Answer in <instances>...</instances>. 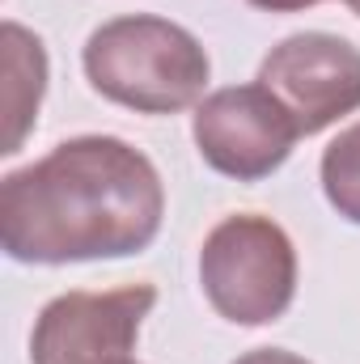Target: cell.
<instances>
[{
  "mask_svg": "<svg viewBox=\"0 0 360 364\" xmlns=\"http://www.w3.org/2000/svg\"><path fill=\"white\" fill-rule=\"evenodd\" d=\"M166 216L157 166L119 136H73L0 182V246L17 263H97L153 246Z\"/></svg>",
  "mask_w": 360,
  "mask_h": 364,
  "instance_id": "cell-1",
  "label": "cell"
},
{
  "mask_svg": "<svg viewBox=\"0 0 360 364\" xmlns=\"http://www.w3.org/2000/svg\"><path fill=\"white\" fill-rule=\"evenodd\" d=\"M81 64L106 102L136 114H179L203 97L212 77L203 43L179 21L149 13L97 26L85 38Z\"/></svg>",
  "mask_w": 360,
  "mask_h": 364,
  "instance_id": "cell-2",
  "label": "cell"
},
{
  "mask_svg": "<svg viewBox=\"0 0 360 364\" xmlns=\"http://www.w3.org/2000/svg\"><path fill=\"white\" fill-rule=\"evenodd\" d=\"M199 284L225 322L268 326L297 296L292 237L259 212L225 216L199 246Z\"/></svg>",
  "mask_w": 360,
  "mask_h": 364,
  "instance_id": "cell-3",
  "label": "cell"
},
{
  "mask_svg": "<svg viewBox=\"0 0 360 364\" xmlns=\"http://www.w3.org/2000/svg\"><path fill=\"white\" fill-rule=\"evenodd\" d=\"M157 305L153 284L110 292H64L43 305L30 331V364H127Z\"/></svg>",
  "mask_w": 360,
  "mask_h": 364,
  "instance_id": "cell-4",
  "label": "cell"
},
{
  "mask_svg": "<svg viewBox=\"0 0 360 364\" xmlns=\"http://www.w3.org/2000/svg\"><path fill=\"white\" fill-rule=\"evenodd\" d=\"M191 136L199 157L238 182H259L275 174L292 144L301 140V127L284 110V102L263 85H229L208 93L195 106Z\"/></svg>",
  "mask_w": 360,
  "mask_h": 364,
  "instance_id": "cell-5",
  "label": "cell"
},
{
  "mask_svg": "<svg viewBox=\"0 0 360 364\" xmlns=\"http://www.w3.org/2000/svg\"><path fill=\"white\" fill-rule=\"evenodd\" d=\"M259 85L284 102L301 136H318L360 110V51L348 38L322 30L288 34L259 64Z\"/></svg>",
  "mask_w": 360,
  "mask_h": 364,
  "instance_id": "cell-6",
  "label": "cell"
},
{
  "mask_svg": "<svg viewBox=\"0 0 360 364\" xmlns=\"http://www.w3.org/2000/svg\"><path fill=\"white\" fill-rule=\"evenodd\" d=\"M4 47H9L4 68H9V119H13V127H9V140L0 153H17L26 127L38 119V102L47 90V51L17 21H4Z\"/></svg>",
  "mask_w": 360,
  "mask_h": 364,
  "instance_id": "cell-7",
  "label": "cell"
},
{
  "mask_svg": "<svg viewBox=\"0 0 360 364\" xmlns=\"http://www.w3.org/2000/svg\"><path fill=\"white\" fill-rule=\"evenodd\" d=\"M322 191L331 199V208L360 225V123H352L348 132H339L327 153H322Z\"/></svg>",
  "mask_w": 360,
  "mask_h": 364,
  "instance_id": "cell-8",
  "label": "cell"
},
{
  "mask_svg": "<svg viewBox=\"0 0 360 364\" xmlns=\"http://www.w3.org/2000/svg\"><path fill=\"white\" fill-rule=\"evenodd\" d=\"M233 364H309V360L297 356V352H284V348H255V352L238 356Z\"/></svg>",
  "mask_w": 360,
  "mask_h": 364,
  "instance_id": "cell-9",
  "label": "cell"
},
{
  "mask_svg": "<svg viewBox=\"0 0 360 364\" xmlns=\"http://www.w3.org/2000/svg\"><path fill=\"white\" fill-rule=\"evenodd\" d=\"M246 4H255L263 13H301V9H314L322 0H246Z\"/></svg>",
  "mask_w": 360,
  "mask_h": 364,
  "instance_id": "cell-10",
  "label": "cell"
},
{
  "mask_svg": "<svg viewBox=\"0 0 360 364\" xmlns=\"http://www.w3.org/2000/svg\"><path fill=\"white\" fill-rule=\"evenodd\" d=\"M348 4H352V13H356V17H360V0H348Z\"/></svg>",
  "mask_w": 360,
  "mask_h": 364,
  "instance_id": "cell-11",
  "label": "cell"
},
{
  "mask_svg": "<svg viewBox=\"0 0 360 364\" xmlns=\"http://www.w3.org/2000/svg\"><path fill=\"white\" fill-rule=\"evenodd\" d=\"M127 364H136V360H127Z\"/></svg>",
  "mask_w": 360,
  "mask_h": 364,
  "instance_id": "cell-12",
  "label": "cell"
}]
</instances>
